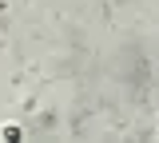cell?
Returning <instances> with one entry per match:
<instances>
[{
    "instance_id": "1",
    "label": "cell",
    "mask_w": 159,
    "mask_h": 143,
    "mask_svg": "<svg viewBox=\"0 0 159 143\" xmlns=\"http://www.w3.org/2000/svg\"><path fill=\"white\" fill-rule=\"evenodd\" d=\"M4 139H12V143L20 139V127H16V123H4Z\"/></svg>"
}]
</instances>
